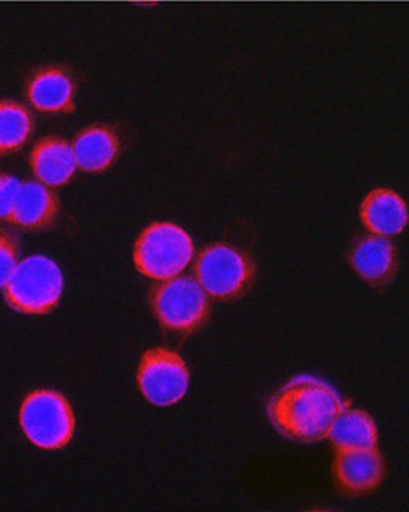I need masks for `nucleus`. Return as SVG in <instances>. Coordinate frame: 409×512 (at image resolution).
<instances>
[{"label":"nucleus","instance_id":"9d476101","mask_svg":"<svg viewBox=\"0 0 409 512\" xmlns=\"http://www.w3.org/2000/svg\"><path fill=\"white\" fill-rule=\"evenodd\" d=\"M59 213L56 192L42 182L27 181L20 185L8 221L23 230L42 231L56 224Z\"/></svg>","mask_w":409,"mask_h":512},{"label":"nucleus","instance_id":"9b49d317","mask_svg":"<svg viewBox=\"0 0 409 512\" xmlns=\"http://www.w3.org/2000/svg\"><path fill=\"white\" fill-rule=\"evenodd\" d=\"M30 167L38 181L50 188L69 184L78 169L72 145L54 134L35 143L30 152Z\"/></svg>","mask_w":409,"mask_h":512},{"label":"nucleus","instance_id":"7ed1b4c3","mask_svg":"<svg viewBox=\"0 0 409 512\" xmlns=\"http://www.w3.org/2000/svg\"><path fill=\"white\" fill-rule=\"evenodd\" d=\"M194 258L191 236L172 222H155L140 234L134 245V265L143 276L169 280L186 270Z\"/></svg>","mask_w":409,"mask_h":512},{"label":"nucleus","instance_id":"f257e3e1","mask_svg":"<svg viewBox=\"0 0 409 512\" xmlns=\"http://www.w3.org/2000/svg\"><path fill=\"white\" fill-rule=\"evenodd\" d=\"M346 408L334 387L310 376L296 377L271 399L268 414L277 431L301 443L328 438L338 414Z\"/></svg>","mask_w":409,"mask_h":512},{"label":"nucleus","instance_id":"f3484780","mask_svg":"<svg viewBox=\"0 0 409 512\" xmlns=\"http://www.w3.org/2000/svg\"><path fill=\"white\" fill-rule=\"evenodd\" d=\"M20 259V246L17 237L9 231L0 228V288L5 286L17 267Z\"/></svg>","mask_w":409,"mask_h":512},{"label":"nucleus","instance_id":"6e6552de","mask_svg":"<svg viewBox=\"0 0 409 512\" xmlns=\"http://www.w3.org/2000/svg\"><path fill=\"white\" fill-rule=\"evenodd\" d=\"M27 99L44 114H70L75 111L76 82L72 73L61 66L36 70L27 82Z\"/></svg>","mask_w":409,"mask_h":512},{"label":"nucleus","instance_id":"ddd939ff","mask_svg":"<svg viewBox=\"0 0 409 512\" xmlns=\"http://www.w3.org/2000/svg\"><path fill=\"white\" fill-rule=\"evenodd\" d=\"M360 218L375 236H398L408 225L407 201L387 188L371 191L360 207Z\"/></svg>","mask_w":409,"mask_h":512},{"label":"nucleus","instance_id":"f03ea898","mask_svg":"<svg viewBox=\"0 0 409 512\" xmlns=\"http://www.w3.org/2000/svg\"><path fill=\"white\" fill-rule=\"evenodd\" d=\"M63 289L59 264L47 256L33 255L18 262L3 286V297L15 312L48 315L59 306Z\"/></svg>","mask_w":409,"mask_h":512},{"label":"nucleus","instance_id":"a211bd4d","mask_svg":"<svg viewBox=\"0 0 409 512\" xmlns=\"http://www.w3.org/2000/svg\"><path fill=\"white\" fill-rule=\"evenodd\" d=\"M20 185L21 182L15 176L0 173V221L9 219Z\"/></svg>","mask_w":409,"mask_h":512},{"label":"nucleus","instance_id":"423d86ee","mask_svg":"<svg viewBox=\"0 0 409 512\" xmlns=\"http://www.w3.org/2000/svg\"><path fill=\"white\" fill-rule=\"evenodd\" d=\"M195 277L216 300L240 297L253 279V264L243 252L228 245H212L198 255Z\"/></svg>","mask_w":409,"mask_h":512},{"label":"nucleus","instance_id":"f8f14e48","mask_svg":"<svg viewBox=\"0 0 409 512\" xmlns=\"http://www.w3.org/2000/svg\"><path fill=\"white\" fill-rule=\"evenodd\" d=\"M121 149L117 131L106 124H93L76 134L72 143L78 169L102 173L117 161Z\"/></svg>","mask_w":409,"mask_h":512},{"label":"nucleus","instance_id":"4468645a","mask_svg":"<svg viewBox=\"0 0 409 512\" xmlns=\"http://www.w3.org/2000/svg\"><path fill=\"white\" fill-rule=\"evenodd\" d=\"M353 270L372 285H386L398 267L396 249L387 237L366 236L357 240L350 252Z\"/></svg>","mask_w":409,"mask_h":512},{"label":"nucleus","instance_id":"0eeeda50","mask_svg":"<svg viewBox=\"0 0 409 512\" xmlns=\"http://www.w3.org/2000/svg\"><path fill=\"white\" fill-rule=\"evenodd\" d=\"M137 384L157 407L175 405L188 392L189 371L183 359L166 347L148 350L140 361Z\"/></svg>","mask_w":409,"mask_h":512},{"label":"nucleus","instance_id":"20e7f679","mask_svg":"<svg viewBox=\"0 0 409 512\" xmlns=\"http://www.w3.org/2000/svg\"><path fill=\"white\" fill-rule=\"evenodd\" d=\"M20 426L33 446L60 450L75 434V414L72 405L57 390H33L21 404Z\"/></svg>","mask_w":409,"mask_h":512},{"label":"nucleus","instance_id":"2eb2a0df","mask_svg":"<svg viewBox=\"0 0 409 512\" xmlns=\"http://www.w3.org/2000/svg\"><path fill=\"white\" fill-rule=\"evenodd\" d=\"M329 440L338 450L377 448L378 431L368 413L344 408L332 423Z\"/></svg>","mask_w":409,"mask_h":512},{"label":"nucleus","instance_id":"1a4fd4ad","mask_svg":"<svg viewBox=\"0 0 409 512\" xmlns=\"http://www.w3.org/2000/svg\"><path fill=\"white\" fill-rule=\"evenodd\" d=\"M335 480L349 495L374 492L384 478V462L377 448L338 450L334 462Z\"/></svg>","mask_w":409,"mask_h":512},{"label":"nucleus","instance_id":"39448f33","mask_svg":"<svg viewBox=\"0 0 409 512\" xmlns=\"http://www.w3.org/2000/svg\"><path fill=\"white\" fill-rule=\"evenodd\" d=\"M152 312L169 331L191 334L209 318V298L197 280L176 276L155 286Z\"/></svg>","mask_w":409,"mask_h":512},{"label":"nucleus","instance_id":"dca6fc26","mask_svg":"<svg viewBox=\"0 0 409 512\" xmlns=\"http://www.w3.org/2000/svg\"><path fill=\"white\" fill-rule=\"evenodd\" d=\"M35 130L32 112L15 100L0 99V157L20 151Z\"/></svg>","mask_w":409,"mask_h":512}]
</instances>
